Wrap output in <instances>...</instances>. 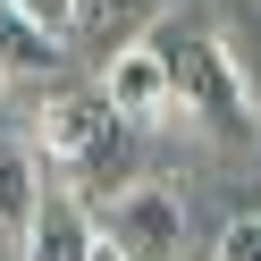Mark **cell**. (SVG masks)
Here are the masks:
<instances>
[{
    "mask_svg": "<svg viewBox=\"0 0 261 261\" xmlns=\"http://www.w3.org/2000/svg\"><path fill=\"white\" fill-rule=\"evenodd\" d=\"M160 17H169V0H76L68 51H85V59H118V51H135Z\"/></svg>",
    "mask_w": 261,
    "mask_h": 261,
    "instance_id": "8992f818",
    "label": "cell"
},
{
    "mask_svg": "<svg viewBox=\"0 0 261 261\" xmlns=\"http://www.w3.org/2000/svg\"><path fill=\"white\" fill-rule=\"evenodd\" d=\"M93 93H101L126 126H160V118H169V68H160L152 42H135V51L101 59V85H93Z\"/></svg>",
    "mask_w": 261,
    "mask_h": 261,
    "instance_id": "5b68a950",
    "label": "cell"
},
{
    "mask_svg": "<svg viewBox=\"0 0 261 261\" xmlns=\"http://www.w3.org/2000/svg\"><path fill=\"white\" fill-rule=\"evenodd\" d=\"M143 42H152L160 68H169V118L202 126V135H227V143L261 126V101H253V85H244V68L227 59V42H219L211 17H160Z\"/></svg>",
    "mask_w": 261,
    "mask_h": 261,
    "instance_id": "6da1fadb",
    "label": "cell"
},
{
    "mask_svg": "<svg viewBox=\"0 0 261 261\" xmlns=\"http://www.w3.org/2000/svg\"><path fill=\"white\" fill-rule=\"evenodd\" d=\"M25 17H34V25H51V34L68 42V25H76V0H25Z\"/></svg>",
    "mask_w": 261,
    "mask_h": 261,
    "instance_id": "8fae6325",
    "label": "cell"
},
{
    "mask_svg": "<svg viewBox=\"0 0 261 261\" xmlns=\"http://www.w3.org/2000/svg\"><path fill=\"white\" fill-rule=\"evenodd\" d=\"M211 261H261V211L227 219V227H219V244H211Z\"/></svg>",
    "mask_w": 261,
    "mask_h": 261,
    "instance_id": "30bf717a",
    "label": "cell"
},
{
    "mask_svg": "<svg viewBox=\"0 0 261 261\" xmlns=\"http://www.w3.org/2000/svg\"><path fill=\"white\" fill-rule=\"evenodd\" d=\"M59 59H68V42L25 17V0H0V85H42V76H59Z\"/></svg>",
    "mask_w": 261,
    "mask_h": 261,
    "instance_id": "52a82bcc",
    "label": "cell"
},
{
    "mask_svg": "<svg viewBox=\"0 0 261 261\" xmlns=\"http://www.w3.org/2000/svg\"><path fill=\"white\" fill-rule=\"evenodd\" d=\"M34 202H42L34 152H25V143H0V236H25V219H34Z\"/></svg>",
    "mask_w": 261,
    "mask_h": 261,
    "instance_id": "ba28073f",
    "label": "cell"
},
{
    "mask_svg": "<svg viewBox=\"0 0 261 261\" xmlns=\"http://www.w3.org/2000/svg\"><path fill=\"white\" fill-rule=\"evenodd\" d=\"M219 42H227V59L244 68V85H253V101H261V0H236V17L219 25Z\"/></svg>",
    "mask_w": 261,
    "mask_h": 261,
    "instance_id": "9c48e42d",
    "label": "cell"
},
{
    "mask_svg": "<svg viewBox=\"0 0 261 261\" xmlns=\"http://www.w3.org/2000/svg\"><path fill=\"white\" fill-rule=\"evenodd\" d=\"M135 135L143 126H126L101 93H59V101H42V160L68 177V194H101L110 202L118 186H135Z\"/></svg>",
    "mask_w": 261,
    "mask_h": 261,
    "instance_id": "7a4b0ae2",
    "label": "cell"
},
{
    "mask_svg": "<svg viewBox=\"0 0 261 261\" xmlns=\"http://www.w3.org/2000/svg\"><path fill=\"white\" fill-rule=\"evenodd\" d=\"M101 236L118 261H177V244H186V202H177L169 186H152V177H135V186H118L101 202Z\"/></svg>",
    "mask_w": 261,
    "mask_h": 261,
    "instance_id": "3957f363",
    "label": "cell"
},
{
    "mask_svg": "<svg viewBox=\"0 0 261 261\" xmlns=\"http://www.w3.org/2000/svg\"><path fill=\"white\" fill-rule=\"evenodd\" d=\"M17 244H25V261H101V219L68 186H42V202H34Z\"/></svg>",
    "mask_w": 261,
    "mask_h": 261,
    "instance_id": "277c9868",
    "label": "cell"
}]
</instances>
